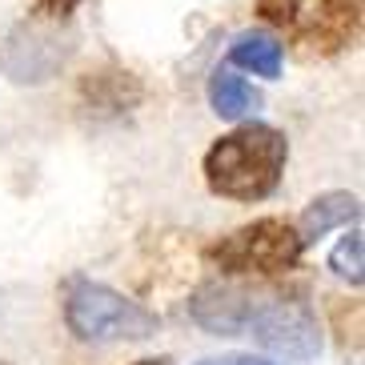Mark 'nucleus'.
<instances>
[{"label": "nucleus", "instance_id": "f257e3e1", "mask_svg": "<svg viewBox=\"0 0 365 365\" xmlns=\"http://www.w3.org/2000/svg\"><path fill=\"white\" fill-rule=\"evenodd\" d=\"M289 161V140L273 125L249 120L205 153V185L229 201H265Z\"/></svg>", "mask_w": 365, "mask_h": 365}, {"label": "nucleus", "instance_id": "f03ea898", "mask_svg": "<svg viewBox=\"0 0 365 365\" xmlns=\"http://www.w3.org/2000/svg\"><path fill=\"white\" fill-rule=\"evenodd\" d=\"M257 16L317 56L345 53L361 33V0H257Z\"/></svg>", "mask_w": 365, "mask_h": 365}, {"label": "nucleus", "instance_id": "7ed1b4c3", "mask_svg": "<svg viewBox=\"0 0 365 365\" xmlns=\"http://www.w3.org/2000/svg\"><path fill=\"white\" fill-rule=\"evenodd\" d=\"M65 322L81 341H140V337L157 333V317L145 305L129 301L108 285H97V281L68 285Z\"/></svg>", "mask_w": 365, "mask_h": 365}, {"label": "nucleus", "instance_id": "20e7f679", "mask_svg": "<svg viewBox=\"0 0 365 365\" xmlns=\"http://www.w3.org/2000/svg\"><path fill=\"white\" fill-rule=\"evenodd\" d=\"M301 237L289 221L281 217H261L253 225L233 229L229 237H221L213 249H209V261H213L221 273H233V277H245V273H257V277H277V273H289L301 261Z\"/></svg>", "mask_w": 365, "mask_h": 365}, {"label": "nucleus", "instance_id": "39448f33", "mask_svg": "<svg viewBox=\"0 0 365 365\" xmlns=\"http://www.w3.org/2000/svg\"><path fill=\"white\" fill-rule=\"evenodd\" d=\"M241 337H253L257 345L289 357V361H309L322 349V333H317L309 305L269 297V293H253V305H249Z\"/></svg>", "mask_w": 365, "mask_h": 365}, {"label": "nucleus", "instance_id": "423d86ee", "mask_svg": "<svg viewBox=\"0 0 365 365\" xmlns=\"http://www.w3.org/2000/svg\"><path fill=\"white\" fill-rule=\"evenodd\" d=\"M249 305H253V293L237 289V285H205V289H197V297L189 301L193 322L201 325V329L217 333V337H241Z\"/></svg>", "mask_w": 365, "mask_h": 365}, {"label": "nucleus", "instance_id": "0eeeda50", "mask_svg": "<svg viewBox=\"0 0 365 365\" xmlns=\"http://www.w3.org/2000/svg\"><path fill=\"white\" fill-rule=\"evenodd\" d=\"M81 101L88 105V113L117 117L140 101V81L125 68H97V73L81 76Z\"/></svg>", "mask_w": 365, "mask_h": 365}, {"label": "nucleus", "instance_id": "6e6552de", "mask_svg": "<svg viewBox=\"0 0 365 365\" xmlns=\"http://www.w3.org/2000/svg\"><path fill=\"white\" fill-rule=\"evenodd\" d=\"M357 217H361V201H357L354 193H322V197H313L309 209L301 213V225H297L301 245H309V241L333 233V229L354 225Z\"/></svg>", "mask_w": 365, "mask_h": 365}, {"label": "nucleus", "instance_id": "1a4fd4ad", "mask_svg": "<svg viewBox=\"0 0 365 365\" xmlns=\"http://www.w3.org/2000/svg\"><path fill=\"white\" fill-rule=\"evenodd\" d=\"M209 105H213V113L221 120H245L261 108V93L249 85L245 76L217 68L213 81H209Z\"/></svg>", "mask_w": 365, "mask_h": 365}, {"label": "nucleus", "instance_id": "9d476101", "mask_svg": "<svg viewBox=\"0 0 365 365\" xmlns=\"http://www.w3.org/2000/svg\"><path fill=\"white\" fill-rule=\"evenodd\" d=\"M229 61L253 76H281V44L269 33H241L229 48Z\"/></svg>", "mask_w": 365, "mask_h": 365}, {"label": "nucleus", "instance_id": "9b49d317", "mask_svg": "<svg viewBox=\"0 0 365 365\" xmlns=\"http://www.w3.org/2000/svg\"><path fill=\"white\" fill-rule=\"evenodd\" d=\"M361 253H365V241H361V233H349V237H341L337 245H333V253H329V269L337 273V277H345L349 285H361Z\"/></svg>", "mask_w": 365, "mask_h": 365}, {"label": "nucleus", "instance_id": "f8f14e48", "mask_svg": "<svg viewBox=\"0 0 365 365\" xmlns=\"http://www.w3.org/2000/svg\"><path fill=\"white\" fill-rule=\"evenodd\" d=\"M76 4H81V0H36V9H41L44 16H53V21H65Z\"/></svg>", "mask_w": 365, "mask_h": 365}, {"label": "nucleus", "instance_id": "ddd939ff", "mask_svg": "<svg viewBox=\"0 0 365 365\" xmlns=\"http://www.w3.org/2000/svg\"><path fill=\"white\" fill-rule=\"evenodd\" d=\"M201 365H273V361H261V357H241V354H229V357H213V361H201Z\"/></svg>", "mask_w": 365, "mask_h": 365}, {"label": "nucleus", "instance_id": "4468645a", "mask_svg": "<svg viewBox=\"0 0 365 365\" xmlns=\"http://www.w3.org/2000/svg\"><path fill=\"white\" fill-rule=\"evenodd\" d=\"M137 365H165V361H137Z\"/></svg>", "mask_w": 365, "mask_h": 365}]
</instances>
